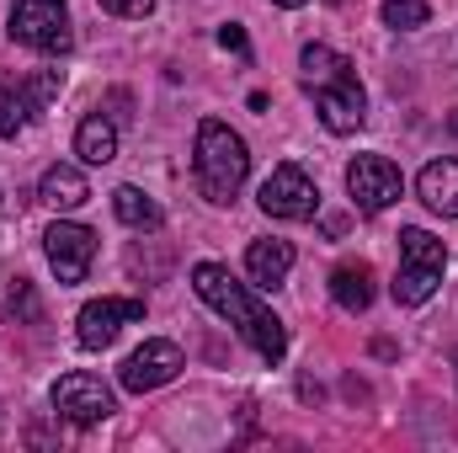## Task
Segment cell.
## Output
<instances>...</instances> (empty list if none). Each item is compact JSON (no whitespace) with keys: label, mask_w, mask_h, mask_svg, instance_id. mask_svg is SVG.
Instances as JSON below:
<instances>
[{"label":"cell","mask_w":458,"mask_h":453,"mask_svg":"<svg viewBox=\"0 0 458 453\" xmlns=\"http://www.w3.org/2000/svg\"><path fill=\"white\" fill-rule=\"evenodd\" d=\"M192 288H198V299H203L208 310H219L229 326L256 346V357H267V363H283V357H288V326H283L245 283H234L229 267L198 261V267H192Z\"/></svg>","instance_id":"obj_1"},{"label":"cell","mask_w":458,"mask_h":453,"mask_svg":"<svg viewBox=\"0 0 458 453\" xmlns=\"http://www.w3.org/2000/svg\"><path fill=\"white\" fill-rule=\"evenodd\" d=\"M192 171H198V192L208 198V203H219L229 209L234 198H240V187H245V176H250V150H245V139L219 123V117H208L203 128H198V150H192Z\"/></svg>","instance_id":"obj_2"},{"label":"cell","mask_w":458,"mask_h":453,"mask_svg":"<svg viewBox=\"0 0 458 453\" xmlns=\"http://www.w3.org/2000/svg\"><path fill=\"white\" fill-rule=\"evenodd\" d=\"M11 38L32 54H70V5L64 0H16L11 5Z\"/></svg>","instance_id":"obj_3"},{"label":"cell","mask_w":458,"mask_h":453,"mask_svg":"<svg viewBox=\"0 0 458 453\" xmlns=\"http://www.w3.org/2000/svg\"><path fill=\"white\" fill-rule=\"evenodd\" d=\"M64 75L59 70H43V75H0V133L16 139L21 128H32L38 113L59 97Z\"/></svg>","instance_id":"obj_4"},{"label":"cell","mask_w":458,"mask_h":453,"mask_svg":"<svg viewBox=\"0 0 458 453\" xmlns=\"http://www.w3.org/2000/svg\"><path fill=\"white\" fill-rule=\"evenodd\" d=\"M346 192H352L357 214H384L389 203H400L405 176H400V166L389 155H357L346 166Z\"/></svg>","instance_id":"obj_5"},{"label":"cell","mask_w":458,"mask_h":453,"mask_svg":"<svg viewBox=\"0 0 458 453\" xmlns=\"http://www.w3.org/2000/svg\"><path fill=\"white\" fill-rule=\"evenodd\" d=\"M54 411L64 422H75V427H97V422H107L117 411V395H113V384H102L97 373L75 368V373H64L54 384Z\"/></svg>","instance_id":"obj_6"},{"label":"cell","mask_w":458,"mask_h":453,"mask_svg":"<svg viewBox=\"0 0 458 453\" xmlns=\"http://www.w3.org/2000/svg\"><path fill=\"white\" fill-rule=\"evenodd\" d=\"M261 214L267 219H315V209H320V187L299 171V166H272V176L261 182Z\"/></svg>","instance_id":"obj_7"},{"label":"cell","mask_w":458,"mask_h":453,"mask_svg":"<svg viewBox=\"0 0 458 453\" xmlns=\"http://www.w3.org/2000/svg\"><path fill=\"white\" fill-rule=\"evenodd\" d=\"M43 251H48V267L59 272V283H86V272L97 261V235L75 219H59L43 235Z\"/></svg>","instance_id":"obj_8"},{"label":"cell","mask_w":458,"mask_h":453,"mask_svg":"<svg viewBox=\"0 0 458 453\" xmlns=\"http://www.w3.org/2000/svg\"><path fill=\"white\" fill-rule=\"evenodd\" d=\"M144 321V299H91L81 315H75V341L86 352H102L113 346L123 326H139Z\"/></svg>","instance_id":"obj_9"},{"label":"cell","mask_w":458,"mask_h":453,"mask_svg":"<svg viewBox=\"0 0 458 453\" xmlns=\"http://www.w3.org/2000/svg\"><path fill=\"white\" fill-rule=\"evenodd\" d=\"M182 368H187V363H182V346H176V341H144L139 352H128V363L117 368V379H123L128 395H149V389L171 384Z\"/></svg>","instance_id":"obj_10"},{"label":"cell","mask_w":458,"mask_h":453,"mask_svg":"<svg viewBox=\"0 0 458 453\" xmlns=\"http://www.w3.org/2000/svg\"><path fill=\"white\" fill-rule=\"evenodd\" d=\"M315 107H320V123H326L331 133H357V128L368 123V97H362V86H357L352 70H342V75L326 81V86H315Z\"/></svg>","instance_id":"obj_11"},{"label":"cell","mask_w":458,"mask_h":453,"mask_svg":"<svg viewBox=\"0 0 458 453\" xmlns=\"http://www.w3.org/2000/svg\"><path fill=\"white\" fill-rule=\"evenodd\" d=\"M416 192L432 214L458 219V160H432L421 176H416Z\"/></svg>","instance_id":"obj_12"},{"label":"cell","mask_w":458,"mask_h":453,"mask_svg":"<svg viewBox=\"0 0 458 453\" xmlns=\"http://www.w3.org/2000/svg\"><path fill=\"white\" fill-rule=\"evenodd\" d=\"M245 272H250L256 288H277V283L293 272V245H288V240H250Z\"/></svg>","instance_id":"obj_13"},{"label":"cell","mask_w":458,"mask_h":453,"mask_svg":"<svg viewBox=\"0 0 458 453\" xmlns=\"http://www.w3.org/2000/svg\"><path fill=\"white\" fill-rule=\"evenodd\" d=\"M38 198H43L48 209H59V214L81 209V203L91 198L86 171H81V166H48V171H43V182H38Z\"/></svg>","instance_id":"obj_14"},{"label":"cell","mask_w":458,"mask_h":453,"mask_svg":"<svg viewBox=\"0 0 458 453\" xmlns=\"http://www.w3.org/2000/svg\"><path fill=\"white\" fill-rule=\"evenodd\" d=\"M331 299L342 304L346 315H362L373 304V267L368 261H342L331 272Z\"/></svg>","instance_id":"obj_15"},{"label":"cell","mask_w":458,"mask_h":453,"mask_svg":"<svg viewBox=\"0 0 458 453\" xmlns=\"http://www.w3.org/2000/svg\"><path fill=\"white\" fill-rule=\"evenodd\" d=\"M75 155L86 160V166H107L117 155V123L107 113H91L81 117V128H75Z\"/></svg>","instance_id":"obj_16"},{"label":"cell","mask_w":458,"mask_h":453,"mask_svg":"<svg viewBox=\"0 0 458 453\" xmlns=\"http://www.w3.org/2000/svg\"><path fill=\"white\" fill-rule=\"evenodd\" d=\"M437 283H443V267H416V261H400V272H394V304L416 310V304H427V299L437 294Z\"/></svg>","instance_id":"obj_17"},{"label":"cell","mask_w":458,"mask_h":453,"mask_svg":"<svg viewBox=\"0 0 458 453\" xmlns=\"http://www.w3.org/2000/svg\"><path fill=\"white\" fill-rule=\"evenodd\" d=\"M113 214L123 219L128 229H160V203L149 198V192H139V187H117L113 192Z\"/></svg>","instance_id":"obj_18"},{"label":"cell","mask_w":458,"mask_h":453,"mask_svg":"<svg viewBox=\"0 0 458 453\" xmlns=\"http://www.w3.org/2000/svg\"><path fill=\"white\" fill-rule=\"evenodd\" d=\"M299 70H304V86L315 91V86L336 81L342 70H352V59H342V54H336V48H326V43H310V48L299 54Z\"/></svg>","instance_id":"obj_19"},{"label":"cell","mask_w":458,"mask_h":453,"mask_svg":"<svg viewBox=\"0 0 458 453\" xmlns=\"http://www.w3.org/2000/svg\"><path fill=\"white\" fill-rule=\"evenodd\" d=\"M427 16H432V5H427V0H384V21H389L394 32L427 27Z\"/></svg>","instance_id":"obj_20"},{"label":"cell","mask_w":458,"mask_h":453,"mask_svg":"<svg viewBox=\"0 0 458 453\" xmlns=\"http://www.w3.org/2000/svg\"><path fill=\"white\" fill-rule=\"evenodd\" d=\"M5 304H11V310H21V315L32 321V315H38V299H32V283H27V278H16V283H11V294H5Z\"/></svg>","instance_id":"obj_21"},{"label":"cell","mask_w":458,"mask_h":453,"mask_svg":"<svg viewBox=\"0 0 458 453\" xmlns=\"http://www.w3.org/2000/svg\"><path fill=\"white\" fill-rule=\"evenodd\" d=\"M102 11H113V16H128V21H144V16L155 11V0H102Z\"/></svg>","instance_id":"obj_22"},{"label":"cell","mask_w":458,"mask_h":453,"mask_svg":"<svg viewBox=\"0 0 458 453\" xmlns=\"http://www.w3.org/2000/svg\"><path fill=\"white\" fill-rule=\"evenodd\" d=\"M219 43H225L229 54H250V43H245V32H240L234 21H225V27H219Z\"/></svg>","instance_id":"obj_23"},{"label":"cell","mask_w":458,"mask_h":453,"mask_svg":"<svg viewBox=\"0 0 458 453\" xmlns=\"http://www.w3.org/2000/svg\"><path fill=\"white\" fill-rule=\"evenodd\" d=\"M448 133H454V139H458V107H454V113H448Z\"/></svg>","instance_id":"obj_24"},{"label":"cell","mask_w":458,"mask_h":453,"mask_svg":"<svg viewBox=\"0 0 458 453\" xmlns=\"http://www.w3.org/2000/svg\"><path fill=\"white\" fill-rule=\"evenodd\" d=\"M277 5H288V11H293V5H304V0H277Z\"/></svg>","instance_id":"obj_25"},{"label":"cell","mask_w":458,"mask_h":453,"mask_svg":"<svg viewBox=\"0 0 458 453\" xmlns=\"http://www.w3.org/2000/svg\"><path fill=\"white\" fill-rule=\"evenodd\" d=\"M331 5H336V0H331Z\"/></svg>","instance_id":"obj_26"}]
</instances>
